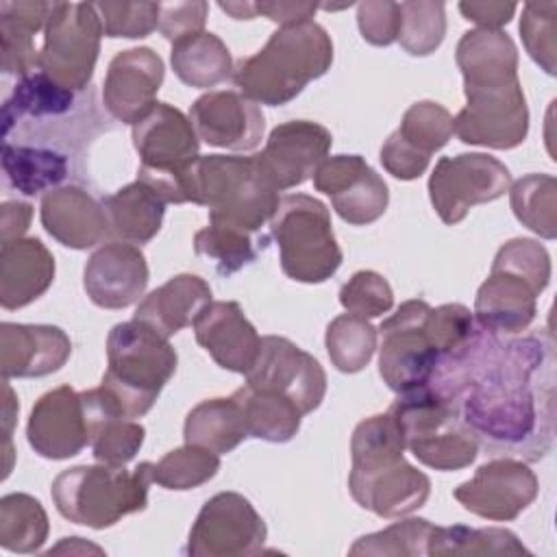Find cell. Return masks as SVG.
<instances>
[{
    "mask_svg": "<svg viewBox=\"0 0 557 557\" xmlns=\"http://www.w3.org/2000/svg\"><path fill=\"white\" fill-rule=\"evenodd\" d=\"M429 385L492 455L540 461L555 440V348L544 331L498 335L476 326L440 357Z\"/></svg>",
    "mask_w": 557,
    "mask_h": 557,
    "instance_id": "obj_1",
    "label": "cell"
},
{
    "mask_svg": "<svg viewBox=\"0 0 557 557\" xmlns=\"http://www.w3.org/2000/svg\"><path fill=\"white\" fill-rule=\"evenodd\" d=\"M466 107L453 117L455 135L470 146L511 150L527 139L529 107L518 78V50L503 30L472 28L455 50Z\"/></svg>",
    "mask_w": 557,
    "mask_h": 557,
    "instance_id": "obj_2",
    "label": "cell"
},
{
    "mask_svg": "<svg viewBox=\"0 0 557 557\" xmlns=\"http://www.w3.org/2000/svg\"><path fill=\"white\" fill-rule=\"evenodd\" d=\"M333 63L331 35L313 20L278 26L265 46L239 59L233 83L257 104L281 107L294 100L311 81L324 76Z\"/></svg>",
    "mask_w": 557,
    "mask_h": 557,
    "instance_id": "obj_3",
    "label": "cell"
},
{
    "mask_svg": "<svg viewBox=\"0 0 557 557\" xmlns=\"http://www.w3.org/2000/svg\"><path fill=\"white\" fill-rule=\"evenodd\" d=\"M107 361L98 392L113 413L135 420L152 409L176 372L178 355L163 335L128 320L109 331Z\"/></svg>",
    "mask_w": 557,
    "mask_h": 557,
    "instance_id": "obj_4",
    "label": "cell"
},
{
    "mask_svg": "<svg viewBox=\"0 0 557 557\" xmlns=\"http://www.w3.org/2000/svg\"><path fill=\"white\" fill-rule=\"evenodd\" d=\"M181 200L207 207L209 222L259 235L281 200L252 157L205 154L181 178Z\"/></svg>",
    "mask_w": 557,
    "mask_h": 557,
    "instance_id": "obj_5",
    "label": "cell"
},
{
    "mask_svg": "<svg viewBox=\"0 0 557 557\" xmlns=\"http://www.w3.org/2000/svg\"><path fill=\"white\" fill-rule=\"evenodd\" d=\"M548 281L550 257L540 242L529 237L505 242L492 261L487 278L476 289V326L498 335L527 331L537 313V296Z\"/></svg>",
    "mask_w": 557,
    "mask_h": 557,
    "instance_id": "obj_6",
    "label": "cell"
},
{
    "mask_svg": "<svg viewBox=\"0 0 557 557\" xmlns=\"http://www.w3.org/2000/svg\"><path fill=\"white\" fill-rule=\"evenodd\" d=\"M152 483V461H141L135 470L124 466H74L59 472L50 496L57 511L89 529H109L124 516L144 511Z\"/></svg>",
    "mask_w": 557,
    "mask_h": 557,
    "instance_id": "obj_7",
    "label": "cell"
},
{
    "mask_svg": "<svg viewBox=\"0 0 557 557\" xmlns=\"http://www.w3.org/2000/svg\"><path fill=\"white\" fill-rule=\"evenodd\" d=\"M270 233L278 246L281 270L298 283H324L342 265L331 213L324 202L307 194L281 196Z\"/></svg>",
    "mask_w": 557,
    "mask_h": 557,
    "instance_id": "obj_8",
    "label": "cell"
},
{
    "mask_svg": "<svg viewBox=\"0 0 557 557\" xmlns=\"http://www.w3.org/2000/svg\"><path fill=\"white\" fill-rule=\"evenodd\" d=\"M389 411L400 424L405 448L420 463L448 472L468 468L476 459L481 448L476 437L431 385L398 394Z\"/></svg>",
    "mask_w": 557,
    "mask_h": 557,
    "instance_id": "obj_9",
    "label": "cell"
},
{
    "mask_svg": "<svg viewBox=\"0 0 557 557\" xmlns=\"http://www.w3.org/2000/svg\"><path fill=\"white\" fill-rule=\"evenodd\" d=\"M133 146L139 154L137 178L165 202L181 205V176L200 157V139L189 115L168 102H157L133 124Z\"/></svg>",
    "mask_w": 557,
    "mask_h": 557,
    "instance_id": "obj_10",
    "label": "cell"
},
{
    "mask_svg": "<svg viewBox=\"0 0 557 557\" xmlns=\"http://www.w3.org/2000/svg\"><path fill=\"white\" fill-rule=\"evenodd\" d=\"M102 35L96 2H52L39 70L72 91H85L94 76Z\"/></svg>",
    "mask_w": 557,
    "mask_h": 557,
    "instance_id": "obj_11",
    "label": "cell"
},
{
    "mask_svg": "<svg viewBox=\"0 0 557 557\" xmlns=\"http://www.w3.org/2000/svg\"><path fill=\"white\" fill-rule=\"evenodd\" d=\"M429 309L431 305L422 298L407 300L376 331L381 333L379 374L396 394L429 385L440 361V352L426 333Z\"/></svg>",
    "mask_w": 557,
    "mask_h": 557,
    "instance_id": "obj_12",
    "label": "cell"
},
{
    "mask_svg": "<svg viewBox=\"0 0 557 557\" xmlns=\"http://www.w3.org/2000/svg\"><path fill=\"white\" fill-rule=\"evenodd\" d=\"M511 174L503 161L483 152L442 157L429 176V198L448 226L459 224L476 205L498 200L509 191Z\"/></svg>",
    "mask_w": 557,
    "mask_h": 557,
    "instance_id": "obj_13",
    "label": "cell"
},
{
    "mask_svg": "<svg viewBox=\"0 0 557 557\" xmlns=\"http://www.w3.org/2000/svg\"><path fill=\"white\" fill-rule=\"evenodd\" d=\"M265 537L268 527L252 503L237 492H220L198 511L183 553L189 557L257 555Z\"/></svg>",
    "mask_w": 557,
    "mask_h": 557,
    "instance_id": "obj_14",
    "label": "cell"
},
{
    "mask_svg": "<svg viewBox=\"0 0 557 557\" xmlns=\"http://www.w3.org/2000/svg\"><path fill=\"white\" fill-rule=\"evenodd\" d=\"M244 376L246 385L292 400L302 416L315 411L326 396V372L320 361L281 335L261 337L257 359Z\"/></svg>",
    "mask_w": 557,
    "mask_h": 557,
    "instance_id": "obj_15",
    "label": "cell"
},
{
    "mask_svg": "<svg viewBox=\"0 0 557 557\" xmlns=\"http://www.w3.org/2000/svg\"><path fill=\"white\" fill-rule=\"evenodd\" d=\"M540 483L527 461L516 457H496L476 468L474 476L453 490L457 503L470 513L509 522L516 520L537 496Z\"/></svg>",
    "mask_w": 557,
    "mask_h": 557,
    "instance_id": "obj_16",
    "label": "cell"
},
{
    "mask_svg": "<svg viewBox=\"0 0 557 557\" xmlns=\"http://www.w3.org/2000/svg\"><path fill=\"white\" fill-rule=\"evenodd\" d=\"M331 144L333 135L326 126L311 120H289L270 131L263 150L252 159L263 181L272 189L285 191L313 176Z\"/></svg>",
    "mask_w": 557,
    "mask_h": 557,
    "instance_id": "obj_17",
    "label": "cell"
},
{
    "mask_svg": "<svg viewBox=\"0 0 557 557\" xmlns=\"http://www.w3.org/2000/svg\"><path fill=\"white\" fill-rule=\"evenodd\" d=\"M453 135L448 109L433 100H420L403 113L400 126L383 141L379 159L394 178L413 181L426 172L433 152L444 148Z\"/></svg>",
    "mask_w": 557,
    "mask_h": 557,
    "instance_id": "obj_18",
    "label": "cell"
},
{
    "mask_svg": "<svg viewBox=\"0 0 557 557\" xmlns=\"http://www.w3.org/2000/svg\"><path fill=\"white\" fill-rule=\"evenodd\" d=\"M313 187L326 194L337 215L352 226L376 222L389 202L385 181L361 154L326 157L313 172Z\"/></svg>",
    "mask_w": 557,
    "mask_h": 557,
    "instance_id": "obj_19",
    "label": "cell"
},
{
    "mask_svg": "<svg viewBox=\"0 0 557 557\" xmlns=\"http://www.w3.org/2000/svg\"><path fill=\"white\" fill-rule=\"evenodd\" d=\"M26 437L44 459H70L89 444V420L83 394L59 385L39 396L30 409Z\"/></svg>",
    "mask_w": 557,
    "mask_h": 557,
    "instance_id": "obj_20",
    "label": "cell"
},
{
    "mask_svg": "<svg viewBox=\"0 0 557 557\" xmlns=\"http://www.w3.org/2000/svg\"><path fill=\"white\" fill-rule=\"evenodd\" d=\"M165 67L161 57L146 46L117 52L102 83V104L107 113L122 122H139L154 104Z\"/></svg>",
    "mask_w": 557,
    "mask_h": 557,
    "instance_id": "obj_21",
    "label": "cell"
},
{
    "mask_svg": "<svg viewBox=\"0 0 557 557\" xmlns=\"http://www.w3.org/2000/svg\"><path fill=\"white\" fill-rule=\"evenodd\" d=\"M189 120L200 141L224 150H255L265 131L257 102L239 91H207L189 107Z\"/></svg>",
    "mask_w": 557,
    "mask_h": 557,
    "instance_id": "obj_22",
    "label": "cell"
},
{
    "mask_svg": "<svg viewBox=\"0 0 557 557\" xmlns=\"http://www.w3.org/2000/svg\"><path fill=\"white\" fill-rule=\"evenodd\" d=\"M148 276V263L139 246L109 242L89 255L83 287L96 307L126 309L144 296Z\"/></svg>",
    "mask_w": 557,
    "mask_h": 557,
    "instance_id": "obj_23",
    "label": "cell"
},
{
    "mask_svg": "<svg viewBox=\"0 0 557 557\" xmlns=\"http://www.w3.org/2000/svg\"><path fill=\"white\" fill-rule=\"evenodd\" d=\"M348 490L359 507L381 518H400L429 500L431 479L403 457L379 468L350 470Z\"/></svg>",
    "mask_w": 557,
    "mask_h": 557,
    "instance_id": "obj_24",
    "label": "cell"
},
{
    "mask_svg": "<svg viewBox=\"0 0 557 557\" xmlns=\"http://www.w3.org/2000/svg\"><path fill=\"white\" fill-rule=\"evenodd\" d=\"M72 355L67 333L52 324H0L2 379L48 376L65 366Z\"/></svg>",
    "mask_w": 557,
    "mask_h": 557,
    "instance_id": "obj_25",
    "label": "cell"
},
{
    "mask_svg": "<svg viewBox=\"0 0 557 557\" xmlns=\"http://www.w3.org/2000/svg\"><path fill=\"white\" fill-rule=\"evenodd\" d=\"M196 342L231 372L246 374L259 352L261 337L235 300H211L194 320Z\"/></svg>",
    "mask_w": 557,
    "mask_h": 557,
    "instance_id": "obj_26",
    "label": "cell"
},
{
    "mask_svg": "<svg viewBox=\"0 0 557 557\" xmlns=\"http://www.w3.org/2000/svg\"><path fill=\"white\" fill-rule=\"evenodd\" d=\"M39 218L46 233L72 250H87L109 235L102 202L78 185L46 191L41 196Z\"/></svg>",
    "mask_w": 557,
    "mask_h": 557,
    "instance_id": "obj_27",
    "label": "cell"
},
{
    "mask_svg": "<svg viewBox=\"0 0 557 557\" xmlns=\"http://www.w3.org/2000/svg\"><path fill=\"white\" fill-rule=\"evenodd\" d=\"M54 281V257L37 237L0 244V305L22 309L44 296Z\"/></svg>",
    "mask_w": 557,
    "mask_h": 557,
    "instance_id": "obj_28",
    "label": "cell"
},
{
    "mask_svg": "<svg viewBox=\"0 0 557 557\" xmlns=\"http://www.w3.org/2000/svg\"><path fill=\"white\" fill-rule=\"evenodd\" d=\"M211 302V287L198 274H176L144 296L135 309L137 322L150 326L165 339L191 326L198 313Z\"/></svg>",
    "mask_w": 557,
    "mask_h": 557,
    "instance_id": "obj_29",
    "label": "cell"
},
{
    "mask_svg": "<svg viewBox=\"0 0 557 557\" xmlns=\"http://www.w3.org/2000/svg\"><path fill=\"white\" fill-rule=\"evenodd\" d=\"M59 83H54L46 72L35 70L13 85L2 102V135L13 126L30 120L44 124L46 120H59L78 111L85 100Z\"/></svg>",
    "mask_w": 557,
    "mask_h": 557,
    "instance_id": "obj_30",
    "label": "cell"
},
{
    "mask_svg": "<svg viewBox=\"0 0 557 557\" xmlns=\"http://www.w3.org/2000/svg\"><path fill=\"white\" fill-rule=\"evenodd\" d=\"M165 200L144 181H133L102 198V209L109 222V235L115 242L146 244L163 224Z\"/></svg>",
    "mask_w": 557,
    "mask_h": 557,
    "instance_id": "obj_31",
    "label": "cell"
},
{
    "mask_svg": "<svg viewBox=\"0 0 557 557\" xmlns=\"http://www.w3.org/2000/svg\"><path fill=\"white\" fill-rule=\"evenodd\" d=\"M52 2H0V52L2 74L26 76L39 70L35 35L46 28Z\"/></svg>",
    "mask_w": 557,
    "mask_h": 557,
    "instance_id": "obj_32",
    "label": "cell"
},
{
    "mask_svg": "<svg viewBox=\"0 0 557 557\" xmlns=\"http://www.w3.org/2000/svg\"><path fill=\"white\" fill-rule=\"evenodd\" d=\"M89 420V446L98 463L126 466L139 453L146 429L128 418L113 413L102 400L98 387L81 392Z\"/></svg>",
    "mask_w": 557,
    "mask_h": 557,
    "instance_id": "obj_33",
    "label": "cell"
},
{
    "mask_svg": "<svg viewBox=\"0 0 557 557\" xmlns=\"http://www.w3.org/2000/svg\"><path fill=\"white\" fill-rule=\"evenodd\" d=\"M2 172L13 189L39 196L57 189L70 174V157L50 146H26L2 141Z\"/></svg>",
    "mask_w": 557,
    "mask_h": 557,
    "instance_id": "obj_34",
    "label": "cell"
},
{
    "mask_svg": "<svg viewBox=\"0 0 557 557\" xmlns=\"http://www.w3.org/2000/svg\"><path fill=\"white\" fill-rule=\"evenodd\" d=\"M185 444L209 448L218 455L235 450L246 437L248 429L239 403L233 398H207L191 407L183 424Z\"/></svg>",
    "mask_w": 557,
    "mask_h": 557,
    "instance_id": "obj_35",
    "label": "cell"
},
{
    "mask_svg": "<svg viewBox=\"0 0 557 557\" xmlns=\"http://www.w3.org/2000/svg\"><path fill=\"white\" fill-rule=\"evenodd\" d=\"M170 63L178 81L196 89H209L224 83L233 76L235 67L226 44L207 30L172 44Z\"/></svg>",
    "mask_w": 557,
    "mask_h": 557,
    "instance_id": "obj_36",
    "label": "cell"
},
{
    "mask_svg": "<svg viewBox=\"0 0 557 557\" xmlns=\"http://www.w3.org/2000/svg\"><path fill=\"white\" fill-rule=\"evenodd\" d=\"M233 398L242 407L248 437L283 444L289 442L300 429V409L278 394L242 385L233 392Z\"/></svg>",
    "mask_w": 557,
    "mask_h": 557,
    "instance_id": "obj_37",
    "label": "cell"
},
{
    "mask_svg": "<svg viewBox=\"0 0 557 557\" xmlns=\"http://www.w3.org/2000/svg\"><path fill=\"white\" fill-rule=\"evenodd\" d=\"M429 555L459 557V555H531V550L509 529L483 527L472 529L466 524L433 527L429 537Z\"/></svg>",
    "mask_w": 557,
    "mask_h": 557,
    "instance_id": "obj_38",
    "label": "cell"
},
{
    "mask_svg": "<svg viewBox=\"0 0 557 557\" xmlns=\"http://www.w3.org/2000/svg\"><path fill=\"white\" fill-rule=\"evenodd\" d=\"M50 522L44 505L24 492L0 498V546L11 553H37L48 540Z\"/></svg>",
    "mask_w": 557,
    "mask_h": 557,
    "instance_id": "obj_39",
    "label": "cell"
},
{
    "mask_svg": "<svg viewBox=\"0 0 557 557\" xmlns=\"http://www.w3.org/2000/svg\"><path fill=\"white\" fill-rule=\"evenodd\" d=\"M509 205L520 224L544 239L557 237V181L550 174H527L509 185Z\"/></svg>",
    "mask_w": 557,
    "mask_h": 557,
    "instance_id": "obj_40",
    "label": "cell"
},
{
    "mask_svg": "<svg viewBox=\"0 0 557 557\" xmlns=\"http://www.w3.org/2000/svg\"><path fill=\"white\" fill-rule=\"evenodd\" d=\"M263 248L265 237L211 222L194 235V252L213 261L222 276H231L250 265Z\"/></svg>",
    "mask_w": 557,
    "mask_h": 557,
    "instance_id": "obj_41",
    "label": "cell"
},
{
    "mask_svg": "<svg viewBox=\"0 0 557 557\" xmlns=\"http://www.w3.org/2000/svg\"><path fill=\"white\" fill-rule=\"evenodd\" d=\"M405 437L398 420L387 409L361 420L350 437V470H370L403 459Z\"/></svg>",
    "mask_w": 557,
    "mask_h": 557,
    "instance_id": "obj_42",
    "label": "cell"
},
{
    "mask_svg": "<svg viewBox=\"0 0 557 557\" xmlns=\"http://www.w3.org/2000/svg\"><path fill=\"white\" fill-rule=\"evenodd\" d=\"M331 363L346 374L361 372L376 350V329L361 315L342 313L333 318L324 335Z\"/></svg>",
    "mask_w": 557,
    "mask_h": 557,
    "instance_id": "obj_43",
    "label": "cell"
},
{
    "mask_svg": "<svg viewBox=\"0 0 557 557\" xmlns=\"http://www.w3.org/2000/svg\"><path fill=\"white\" fill-rule=\"evenodd\" d=\"M220 470V455L196 446L185 444L165 453L157 463H152V483L163 490H194L211 481Z\"/></svg>",
    "mask_w": 557,
    "mask_h": 557,
    "instance_id": "obj_44",
    "label": "cell"
},
{
    "mask_svg": "<svg viewBox=\"0 0 557 557\" xmlns=\"http://www.w3.org/2000/svg\"><path fill=\"white\" fill-rule=\"evenodd\" d=\"M400 4L398 44L411 57H426L435 52L446 35L444 2L409 0Z\"/></svg>",
    "mask_w": 557,
    "mask_h": 557,
    "instance_id": "obj_45",
    "label": "cell"
},
{
    "mask_svg": "<svg viewBox=\"0 0 557 557\" xmlns=\"http://www.w3.org/2000/svg\"><path fill=\"white\" fill-rule=\"evenodd\" d=\"M433 522L426 518H407L385 527L383 531L361 535L348 555H389V557H418L429 555V537Z\"/></svg>",
    "mask_w": 557,
    "mask_h": 557,
    "instance_id": "obj_46",
    "label": "cell"
},
{
    "mask_svg": "<svg viewBox=\"0 0 557 557\" xmlns=\"http://www.w3.org/2000/svg\"><path fill=\"white\" fill-rule=\"evenodd\" d=\"M520 37L529 57L553 76L557 67V2H527L520 17Z\"/></svg>",
    "mask_w": 557,
    "mask_h": 557,
    "instance_id": "obj_47",
    "label": "cell"
},
{
    "mask_svg": "<svg viewBox=\"0 0 557 557\" xmlns=\"http://www.w3.org/2000/svg\"><path fill=\"white\" fill-rule=\"evenodd\" d=\"M339 305L348 313L370 320L387 313L394 307V292L387 278L379 272L359 270L339 287Z\"/></svg>",
    "mask_w": 557,
    "mask_h": 557,
    "instance_id": "obj_48",
    "label": "cell"
},
{
    "mask_svg": "<svg viewBox=\"0 0 557 557\" xmlns=\"http://www.w3.org/2000/svg\"><path fill=\"white\" fill-rule=\"evenodd\" d=\"M107 37L141 39L159 26L161 2H96Z\"/></svg>",
    "mask_w": 557,
    "mask_h": 557,
    "instance_id": "obj_49",
    "label": "cell"
},
{
    "mask_svg": "<svg viewBox=\"0 0 557 557\" xmlns=\"http://www.w3.org/2000/svg\"><path fill=\"white\" fill-rule=\"evenodd\" d=\"M476 329L474 315L466 305L446 302L440 307H431L426 315V333L437 348L440 357L459 348Z\"/></svg>",
    "mask_w": 557,
    "mask_h": 557,
    "instance_id": "obj_50",
    "label": "cell"
},
{
    "mask_svg": "<svg viewBox=\"0 0 557 557\" xmlns=\"http://www.w3.org/2000/svg\"><path fill=\"white\" fill-rule=\"evenodd\" d=\"M357 26L372 46H389L398 39L400 4L389 0H366L357 4Z\"/></svg>",
    "mask_w": 557,
    "mask_h": 557,
    "instance_id": "obj_51",
    "label": "cell"
},
{
    "mask_svg": "<svg viewBox=\"0 0 557 557\" xmlns=\"http://www.w3.org/2000/svg\"><path fill=\"white\" fill-rule=\"evenodd\" d=\"M207 13H209V4L202 0L168 2V4H161L157 28L168 41L176 44L181 39L202 33Z\"/></svg>",
    "mask_w": 557,
    "mask_h": 557,
    "instance_id": "obj_52",
    "label": "cell"
},
{
    "mask_svg": "<svg viewBox=\"0 0 557 557\" xmlns=\"http://www.w3.org/2000/svg\"><path fill=\"white\" fill-rule=\"evenodd\" d=\"M518 4L513 2H459V11L468 22L485 30H500L513 17Z\"/></svg>",
    "mask_w": 557,
    "mask_h": 557,
    "instance_id": "obj_53",
    "label": "cell"
},
{
    "mask_svg": "<svg viewBox=\"0 0 557 557\" xmlns=\"http://www.w3.org/2000/svg\"><path fill=\"white\" fill-rule=\"evenodd\" d=\"M257 15H265L268 20L276 22L278 26H289L298 22H307L315 15L318 4L313 2H255Z\"/></svg>",
    "mask_w": 557,
    "mask_h": 557,
    "instance_id": "obj_54",
    "label": "cell"
},
{
    "mask_svg": "<svg viewBox=\"0 0 557 557\" xmlns=\"http://www.w3.org/2000/svg\"><path fill=\"white\" fill-rule=\"evenodd\" d=\"M33 220V207L22 200H7L0 207V244L24 237Z\"/></svg>",
    "mask_w": 557,
    "mask_h": 557,
    "instance_id": "obj_55",
    "label": "cell"
},
{
    "mask_svg": "<svg viewBox=\"0 0 557 557\" xmlns=\"http://www.w3.org/2000/svg\"><path fill=\"white\" fill-rule=\"evenodd\" d=\"M2 389H4V403H2V416H4V442H7V468H4V476L11 470V431H13V422H15V413H17V400L15 394L9 385V379H2Z\"/></svg>",
    "mask_w": 557,
    "mask_h": 557,
    "instance_id": "obj_56",
    "label": "cell"
},
{
    "mask_svg": "<svg viewBox=\"0 0 557 557\" xmlns=\"http://www.w3.org/2000/svg\"><path fill=\"white\" fill-rule=\"evenodd\" d=\"M218 7L224 13H228L233 20H252V17H257L255 2H220Z\"/></svg>",
    "mask_w": 557,
    "mask_h": 557,
    "instance_id": "obj_57",
    "label": "cell"
}]
</instances>
